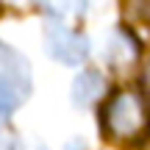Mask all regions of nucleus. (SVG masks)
I'll return each mask as SVG.
<instances>
[{
	"instance_id": "1",
	"label": "nucleus",
	"mask_w": 150,
	"mask_h": 150,
	"mask_svg": "<svg viewBox=\"0 0 150 150\" xmlns=\"http://www.w3.org/2000/svg\"><path fill=\"white\" fill-rule=\"evenodd\" d=\"M31 92V70L28 61L6 42H0V114L20 106Z\"/></svg>"
},
{
	"instance_id": "2",
	"label": "nucleus",
	"mask_w": 150,
	"mask_h": 150,
	"mask_svg": "<svg viewBox=\"0 0 150 150\" xmlns=\"http://www.w3.org/2000/svg\"><path fill=\"white\" fill-rule=\"evenodd\" d=\"M103 120H106V128L111 136L128 139V136H136L147 125V106L142 100V95H136V92H120L106 106Z\"/></svg>"
},
{
	"instance_id": "3",
	"label": "nucleus",
	"mask_w": 150,
	"mask_h": 150,
	"mask_svg": "<svg viewBox=\"0 0 150 150\" xmlns=\"http://www.w3.org/2000/svg\"><path fill=\"white\" fill-rule=\"evenodd\" d=\"M45 42H47V53L53 59L64 61V64H81L89 56V42L83 33H78L75 28L64 25V20H47L45 25Z\"/></svg>"
},
{
	"instance_id": "4",
	"label": "nucleus",
	"mask_w": 150,
	"mask_h": 150,
	"mask_svg": "<svg viewBox=\"0 0 150 150\" xmlns=\"http://www.w3.org/2000/svg\"><path fill=\"white\" fill-rule=\"evenodd\" d=\"M103 86H106V81H103L97 72H83L78 81H75L72 100L78 103V106H89V103H95L97 97L103 95Z\"/></svg>"
},
{
	"instance_id": "5",
	"label": "nucleus",
	"mask_w": 150,
	"mask_h": 150,
	"mask_svg": "<svg viewBox=\"0 0 150 150\" xmlns=\"http://www.w3.org/2000/svg\"><path fill=\"white\" fill-rule=\"evenodd\" d=\"M147 78H150V67H147Z\"/></svg>"
}]
</instances>
